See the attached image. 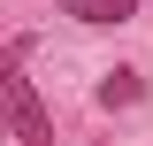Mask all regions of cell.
Returning <instances> with one entry per match:
<instances>
[{
	"instance_id": "6da1fadb",
	"label": "cell",
	"mask_w": 153,
	"mask_h": 146,
	"mask_svg": "<svg viewBox=\"0 0 153 146\" xmlns=\"http://www.w3.org/2000/svg\"><path fill=\"white\" fill-rule=\"evenodd\" d=\"M0 115H8V138L23 146H54V123H46V100H38L31 85H23L8 62H0Z\"/></svg>"
},
{
	"instance_id": "7a4b0ae2",
	"label": "cell",
	"mask_w": 153,
	"mask_h": 146,
	"mask_svg": "<svg viewBox=\"0 0 153 146\" xmlns=\"http://www.w3.org/2000/svg\"><path fill=\"white\" fill-rule=\"evenodd\" d=\"M61 16H76V23H130L138 0H61Z\"/></svg>"
},
{
	"instance_id": "3957f363",
	"label": "cell",
	"mask_w": 153,
	"mask_h": 146,
	"mask_svg": "<svg viewBox=\"0 0 153 146\" xmlns=\"http://www.w3.org/2000/svg\"><path fill=\"white\" fill-rule=\"evenodd\" d=\"M138 100H146V77L138 69H107L100 77V108H138Z\"/></svg>"
},
{
	"instance_id": "277c9868",
	"label": "cell",
	"mask_w": 153,
	"mask_h": 146,
	"mask_svg": "<svg viewBox=\"0 0 153 146\" xmlns=\"http://www.w3.org/2000/svg\"><path fill=\"white\" fill-rule=\"evenodd\" d=\"M0 146H8V115H0Z\"/></svg>"
}]
</instances>
